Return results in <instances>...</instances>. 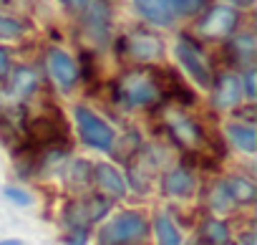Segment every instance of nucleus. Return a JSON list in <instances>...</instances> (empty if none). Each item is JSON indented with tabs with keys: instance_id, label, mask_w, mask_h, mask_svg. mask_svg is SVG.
<instances>
[{
	"instance_id": "obj_10",
	"label": "nucleus",
	"mask_w": 257,
	"mask_h": 245,
	"mask_svg": "<svg viewBox=\"0 0 257 245\" xmlns=\"http://www.w3.org/2000/svg\"><path fill=\"white\" fill-rule=\"evenodd\" d=\"M134 6L139 16L154 26H172L174 11H172V0H134Z\"/></svg>"
},
{
	"instance_id": "obj_2",
	"label": "nucleus",
	"mask_w": 257,
	"mask_h": 245,
	"mask_svg": "<svg viewBox=\"0 0 257 245\" xmlns=\"http://www.w3.org/2000/svg\"><path fill=\"white\" fill-rule=\"evenodd\" d=\"M147 235V220L139 212H121L108 225L101 227L98 240L101 245H126Z\"/></svg>"
},
{
	"instance_id": "obj_9",
	"label": "nucleus",
	"mask_w": 257,
	"mask_h": 245,
	"mask_svg": "<svg viewBox=\"0 0 257 245\" xmlns=\"http://www.w3.org/2000/svg\"><path fill=\"white\" fill-rule=\"evenodd\" d=\"M128 53L137 61H157L164 53V43L152 33H134L128 38Z\"/></svg>"
},
{
	"instance_id": "obj_16",
	"label": "nucleus",
	"mask_w": 257,
	"mask_h": 245,
	"mask_svg": "<svg viewBox=\"0 0 257 245\" xmlns=\"http://www.w3.org/2000/svg\"><path fill=\"white\" fill-rule=\"evenodd\" d=\"M224 187H227L232 202H252L254 200V185L247 182L244 177H232L224 182Z\"/></svg>"
},
{
	"instance_id": "obj_7",
	"label": "nucleus",
	"mask_w": 257,
	"mask_h": 245,
	"mask_svg": "<svg viewBox=\"0 0 257 245\" xmlns=\"http://www.w3.org/2000/svg\"><path fill=\"white\" fill-rule=\"evenodd\" d=\"M167 127H169L172 137H174L182 147H187V149L199 147V144H202V139H204V134H202L199 124H197L194 119L184 116L182 111H167Z\"/></svg>"
},
{
	"instance_id": "obj_14",
	"label": "nucleus",
	"mask_w": 257,
	"mask_h": 245,
	"mask_svg": "<svg viewBox=\"0 0 257 245\" xmlns=\"http://www.w3.org/2000/svg\"><path fill=\"white\" fill-rule=\"evenodd\" d=\"M164 192L167 195H177V197L192 195L194 192V177H192V172H187L182 167L174 170V172H169L167 180H164Z\"/></svg>"
},
{
	"instance_id": "obj_19",
	"label": "nucleus",
	"mask_w": 257,
	"mask_h": 245,
	"mask_svg": "<svg viewBox=\"0 0 257 245\" xmlns=\"http://www.w3.org/2000/svg\"><path fill=\"white\" fill-rule=\"evenodd\" d=\"M38 84V76L31 71V68H18L13 73V81H11V91L16 96H23V94H31Z\"/></svg>"
},
{
	"instance_id": "obj_12",
	"label": "nucleus",
	"mask_w": 257,
	"mask_h": 245,
	"mask_svg": "<svg viewBox=\"0 0 257 245\" xmlns=\"http://www.w3.org/2000/svg\"><path fill=\"white\" fill-rule=\"evenodd\" d=\"M86 26H88L91 36H93L98 43L106 41V36H108V8H106L103 0H96V3L91 6L88 18H86Z\"/></svg>"
},
{
	"instance_id": "obj_5",
	"label": "nucleus",
	"mask_w": 257,
	"mask_h": 245,
	"mask_svg": "<svg viewBox=\"0 0 257 245\" xmlns=\"http://www.w3.org/2000/svg\"><path fill=\"white\" fill-rule=\"evenodd\" d=\"M108 207H111V202H108L106 197L76 200V202L68 205V210H66V220H68L73 227H78V232H83V227L91 225L93 220H101V217L108 212Z\"/></svg>"
},
{
	"instance_id": "obj_25",
	"label": "nucleus",
	"mask_w": 257,
	"mask_h": 245,
	"mask_svg": "<svg viewBox=\"0 0 257 245\" xmlns=\"http://www.w3.org/2000/svg\"><path fill=\"white\" fill-rule=\"evenodd\" d=\"M244 86H247V89H244V91H247V96L252 99V96H254V71H252V68H249V71H247V76H244Z\"/></svg>"
},
{
	"instance_id": "obj_13",
	"label": "nucleus",
	"mask_w": 257,
	"mask_h": 245,
	"mask_svg": "<svg viewBox=\"0 0 257 245\" xmlns=\"http://www.w3.org/2000/svg\"><path fill=\"white\" fill-rule=\"evenodd\" d=\"M93 175H96L98 185H101L108 195H116V197H123V195H126V182H123V177L116 172V167H111V165H96V167H93Z\"/></svg>"
},
{
	"instance_id": "obj_28",
	"label": "nucleus",
	"mask_w": 257,
	"mask_h": 245,
	"mask_svg": "<svg viewBox=\"0 0 257 245\" xmlns=\"http://www.w3.org/2000/svg\"><path fill=\"white\" fill-rule=\"evenodd\" d=\"M83 242H86V235H83V232H78V235H76V237H73L68 245H83Z\"/></svg>"
},
{
	"instance_id": "obj_20",
	"label": "nucleus",
	"mask_w": 257,
	"mask_h": 245,
	"mask_svg": "<svg viewBox=\"0 0 257 245\" xmlns=\"http://www.w3.org/2000/svg\"><path fill=\"white\" fill-rule=\"evenodd\" d=\"M229 51H232V56H234V61H237V63H239V61L249 63V61H252V56H254V38H252L249 33L237 36V38L229 43Z\"/></svg>"
},
{
	"instance_id": "obj_18",
	"label": "nucleus",
	"mask_w": 257,
	"mask_h": 245,
	"mask_svg": "<svg viewBox=\"0 0 257 245\" xmlns=\"http://www.w3.org/2000/svg\"><path fill=\"white\" fill-rule=\"evenodd\" d=\"M202 240H207L209 245H227L229 230L222 220H207L202 225Z\"/></svg>"
},
{
	"instance_id": "obj_29",
	"label": "nucleus",
	"mask_w": 257,
	"mask_h": 245,
	"mask_svg": "<svg viewBox=\"0 0 257 245\" xmlns=\"http://www.w3.org/2000/svg\"><path fill=\"white\" fill-rule=\"evenodd\" d=\"M0 245H23V242H18V240H6V242H0Z\"/></svg>"
},
{
	"instance_id": "obj_26",
	"label": "nucleus",
	"mask_w": 257,
	"mask_h": 245,
	"mask_svg": "<svg viewBox=\"0 0 257 245\" xmlns=\"http://www.w3.org/2000/svg\"><path fill=\"white\" fill-rule=\"evenodd\" d=\"M61 3H63V6H68V8H83V6L88 3V0H61Z\"/></svg>"
},
{
	"instance_id": "obj_22",
	"label": "nucleus",
	"mask_w": 257,
	"mask_h": 245,
	"mask_svg": "<svg viewBox=\"0 0 257 245\" xmlns=\"http://www.w3.org/2000/svg\"><path fill=\"white\" fill-rule=\"evenodd\" d=\"M21 33H23V23L0 16V38H16V36H21Z\"/></svg>"
},
{
	"instance_id": "obj_6",
	"label": "nucleus",
	"mask_w": 257,
	"mask_h": 245,
	"mask_svg": "<svg viewBox=\"0 0 257 245\" xmlns=\"http://www.w3.org/2000/svg\"><path fill=\"white\" fill-rule=\"evenodd\" d=\"M234 26H237V11L227 6H214L199 21V33L207 38H222V36H229Z\"/></svg>"
},
{
	"instance_id": "obj_3",
	"label": "nucleus",
	"mask_w": 257,
	"mask_h": 245,
	"mask_svg": "<svg viewBox=\"0 0 257 245\" xmlns=\"http://www.w3.org/2000/svg\"><path fill=\"white\" fill-rule=\"evenodd\" d=\"M73 116H76L81 139H83L88 147H96V149H101V152H108V149L113 147V139H116V137H113V129L106 124V121H103L96 111H91V109H86V106H76Z\"/></svg>"
},
{
	"instance_id": "obj_24",
	"label": "nucleus",
	"mask_w": 257,
	"mask_h": 245,
	"mask_svg": "<svg viewBox=\"0 0 257 245\" xmlns=\"http://www.w3.org/2000/svg\"><path fill=\"white\" fill-rule=\"evenodd\" d=\"M11 71V51L0 46V78Z\"/></svg>"
},
{
	"instance_id": "obj_11",
	"label": "nucleus",
	"mask_w": 257,
	"mask_h": 245,
	"mask_svg": "<svg viewBox=\"0 0 257 245\" xmlns=\"http://www.w3.org/2000/svg\"><path fill=\"white\" fill-rule=\"evenodd\" d=\"M239 99H242V78L234 76V73L219 76L217 89H214V106L227 109V106L239 104Z\"/></svg>"
},
{
	"instance_id": "obj_8",
	"label": "nucleus",
	"mask_w": 257,
	"mask_h": 245,
	"mask_svg": "<svg viewBox=\"0 0 257 245\" xmlns=\"http://www.w3.org/2000/svg\"><path fill=\"white\" fill-rule=\"evenodd\" d=\"M48 68H51L53 81L63 91H71L76 86V81H78V66H76V61L63 48H51L48 51Z\"/></svg>"
},
{
	"instance_id": "obj_4",
	"label": "nucleus",
	"mask_w": 257,
	"mask_h": 245,
	"mask_svg": "<svg viewBox=\"0 0 257 245\" xmlns=\"http://www.w3.org/2000/svg\"><path fill=\"white\" fill-rule=\"evenodd\" d=\"M177 58H179V63L189 71V76H192L202 89H209V86H212V71H209V66L204 63L202 53L197 51V43H192L187 36L177 43Z\"/></svg>"
},
{
	"instance_id": "obj_1",
	"label": "nucleus",
	"mask_w": 257,
	"mask_h": 245,
	"mask_svg": "<svg viewBox=\"0 0 257 245\" xmlns=\"http://www.w3.org/2000/svg\"><path fill=\"white\" fill-rule=\"evenodd\" d=\"M116 96L118 101H123L126 106H149L154 101H159V89L154 81L152 71H128L118 78L116 84Z\"/></svg>"
},
{
	"instance_id": "obj_27",
	"label": "nucleus",
	"mask_w": 257,
	"mask_h": 245,
	"mask_svg": "<svg viewBox=\"0 0 257 245\" xmlns=\"http://www.w3.org/2000/svg\"><path fill=\"white\" fill-rule=\"evenodd\" d=\"M227 3H232V6H239V8H249L254 0H227Z\"/></svg>"
},
{
	"instance_id": "obj_23",
	"label": "nucleus",
	"mask_w": 257,
	"mask_h": 245,
	"mask_svg": "<svg viewBox=\"0 0 257 245\" xmlns=\"http://www.w3.org/2000/svg\"><path fill=\"white\" fill-rule=\"evenodd\" d=\"M6 195H8L13 202H18V205H28V202H31V195H28V192H23V190H16V187H8V190H6Z\"/></svg>"
},
{
	"instance_id": "obj_21",
	"label": "nucleus",
	"mask_w": 257,
	"mask_h": 245,
	"mask_svg": "<svg viewBox=\"0 0 257 245\" xmlns=\"http://www.w3.org/2000/svg\"><path fill=\"white\" fill-rule=\"evenodd\" d=\"M207 0H172V11L174 16H197L199 11H204Z\"/></svg>"
},
{
	"instance_id": "obj_17",
	"label": "nucleus",
	"mask_w": 257,
	"mask_h": 245,
	"mask_svg": "<svg viewBox=\"0 0 257 245\" xmlns=\"http://www.w3.org/2000/svg\"><path fill=\"white\" fill-rule=\"evenodd\" d=\"M154 227H157V240H159V245H182V235H179L177 225H174L167 215H159L157 222H154Z\"/></svg>"
},
{
	"instance_id": "obj_15",
	"label": "nucleus",
	"mask_w": 257,
	"mask_h": 245,
	"mask_svg": "<svg viewBox=\"0 0 257 245\" xmlns=\"http://www.w3.org/2000/svg\"><path fill=\"white\" fill-rule=\"evenodd\" d=\"M227 134L229 139L244 149V152H254L257 149V132L252 124H242V121H232V124H227Z\"/></svg>"
}]
</instances>
